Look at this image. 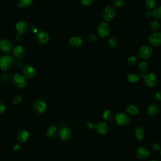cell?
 Here are the masks:
<instances>
[{
    "mask_svg": "<svg viewBox=\"0 0 161 161\" xmlns=\"http://www.w3.org/2000/svg\"><path fill=\"white\" fill-rule=\"evenodd\" d=\"M140 76L142 78L145 86L149 88H152L156 85L157 77L153 73H142L140 74Z\"/></svg>",
    "mask_w": 161,
    "mask_h": 161,
    "instance_id": "obj_1",
    "label": "cell"
},
{
    "mask_svg": "<svg viewBox=\"0 0 161 161\" xmlns=\"http://www.w3.org/2000/svg\"><path fill=\"white\" fill-rule=\"evenodd\" d=\"M97 32L101 37L105 38L108 37L111 33L110 27L106 22H101L98 25Z\"/></svg>",
    "mask_w": 161,
    "mask_h": 161,
    "instance_id": "obj_2",
    "label": "cell"
},
{
    "mask_svg": "<svg viewBox=\"0 0 161 161\" xmlns=\"http://www.w3.org/2000/svg\"><path fill=\"white\" fill-rule=\"evenodd\" d=\"M115 122L119 126L125 127L131 123V118L127 114L121 112L116 114Z\"/></svg>",
    "mask_w": 161,
    "mask_h": 161,
    "instance_id": "obj_3",
    "label": "cell"
},
{
    "mask_svg": "<svg viewBox=\"0 0 161 161\" xmlns=\"http://www.w3.org/2000/svg\"><path fill=\"white\" fill-rule=\"evenodd\" d=\"M152 53V49L151 47L147 45L141 46L137 52V55L140 59L146 60L148 59Z\"/></svg>",
    "mask_w": 161,
    "mask_h": 161,
    "instance_id": "obj_4",
    "label": "cell"
},
{
    "mask_svg": "<svg viewBox=\"0 0 161 161\" xmlns=\"http://www.w3.org/2000/svg\"><path fill=\"white\" fill-rule=\"evenodd\" d=\"M116 12L115 9L112 6H106L103 10L101 16L105 22H110L115 17Z\"/></svg>",
    "mask_w": 161,
    "mask_h": 161,
    "instance_id": "obj_5",
    "label": "cell"
},
{
    "mask_svg": "<svg viewBox=\"0 0 161 161\" xmlns=\"http://www.w3.org/2000/svg\"><path fill=\"white\" fill-rule=\"evenodd\" d=\"M14 63L13 59L9 56H3L0 58V68L3 71H6L10 68Z\"/></svg>",
    "mask_w": 161,
    "mask_h": 161,
    "instance_id": "obj_6",
    "label": "cell"
},
{
    "mask_svg": "<svg viewBox=\"0 0 161 161\" xmlns=\"http://www.w3.org/2000/svg\"><path fill=\"white\" fill-rule=\"evenodd\" d=\"M60 138L64 142H69L72 138V132L71 129L66 125H62L59 132Z\"/></svg>",
    "mask_w": 161,
    "mask_h": 161,
    "instance_id": "obj_7",
    "label": "cell"
},
{
    "mask_svg": "<svg viewBox=\"0 0 161 161\" xmlns=\"http://www.w3.org/2000/svg\"><path fill=\"white\" fill-rule=\"evenodd\" d=\"M12 84L18 88H23L26 86V80L24 76L20 74H14L12 77Z\"/></svg>",
    "mask_w": 161,
    "mask_h": 161,
    "instance_id": "obj_8",
    "label": "cell"
},
{
    "mask_svg": "<svg viewBox=\"0 0 161 161\" xmlns=\"http://www.w3.org/2000/svg\"><path fill=\"white\" fill-rule=\"evenodd\" d=\"M148 41L153 47H158L161 45V32H155L150 34L148 37Z\"/></svg>",
    "mask_w": 161,
    "mask_h": 161,
    "instance_id": "obj_9",
    "label": "cell"
},
{
    "mask_svg": "<svg viewBox=\"0 0 161 161\" xmlns=\"http://www.w3.org/2000/svg\"><path fill=\"white\" fill-rule=\"evenodd\" d=\"M33 108L35 111L38 113H42L47 109V104L42 99H37L34 101Z\"/></svg>",
    "mask_w": 161,
    "mask_h": 161,
    "instance_id": "obj_10",
    "label": "cell"
},
{
    "mask_svg": "<svg viewBox=\"0 0 161 161\" xmlns=\"http://www.w3.org/2000/svg\"><path fill=\"white\" fill-rule=\"evenodd\" d=\"M29 25L25 21L19 22L16 25V30L19 35H24L28 31Z\"/></svg>",
    "mask_w": 161,
    "mask_h": 161,
    "instance_id": "obj_11",
    "label": "cell"
},
{
    "mask_svg": "<svg viewBox=\"0 0 161 161\" xmlns=\"http://www.w3.org/2000/svg\"><path fill=\"white\" fill-rule=\"evenodd\" d=\"M94 128L96 130V132L99 135H106L108 132V127L106 122H99L95 124Z\"/></svg>",
    "mask_w": 161,
    "mask_h": 161,
    "instance_id": "obj_12",
    "label": "cell"
},
{
    "mask_svg": "<svg viewBox=\"0 0 161 161\" xmlns=\"http://www.w3.org/2000/svg\"><path fill=\"white\" fill-rule=\"evenodd\" d=\"M37 40L42 45L47 44L49 41V35L45 31H40L36 33Z\"/></svg>",
    "mask_w": 161,
    "mask_h": 161,
    "instance_id": "obj_13",
    "label": "cell"
},
{
    "mask_svg": "<svg viewBox=\"0 0 161 161\" xmlns=\"http://www.w3.org/2000/svg\"><path fill=\"white\" fill-rule=\"evenodd\" d=\"M136 157L139 159H146L150 155V152L148 149L143 147L138 148L135 152Z\"/></svg>",
    "mask_w": 161,
    "mask_h": 161,
    "instance_id": "obj_14",
    "label": "cell"
},
{
    "mask_svg": "<svg viewBox=\"0 0 161 161\" xmlns=\"http://www.w3.org/2000/svg\"><path fill=\"white\" fill-rule=\"evenodd\" d=\"M160 107L158 105L156 104H150L147 110V113L150 117H155L160 112Z\"/></svg>",
    "mask_w": 161,
    "mask_h": 161,
    "instance_id": "obj_15",
    "label": "cell"
},
{
    "mask_svg": "<svg viewBox=\"0 0 161 161\" xmlns=\"http://www.w3.org/2000/svg\"><path fill=\"white\" fill-rule=\"evenodd\" d=\"M12 42L7 39H2L0 40V49L3 52H9L12 48Z\"/></svg>",
    "mask_w": 161,
    "mask_h": 161,
    "instance_id": "obj_16",
    "label": "cell"
},
{
    "mask_svg": "<svg viewBox=\"0 0 161 161\" xmlns=\"http://www.w3.org/2000/svg\"><path fill=\"white\" fill-rule=\"evenodd\" d=\"M23 73L24 76L28 79H32L35 75V71L34 68L30 65H26L23 68Z\"/></svg>",
    "mask_w": 161,
    "mask_h": 161,
    "instance_id": "obj_17",
    "label": "cell"
},
{
    "mask_svg": "<svg viewBox=\"0 0 161 161\" xmlns=\"http://www.w3.org/2000/svg\"><path fill=\"white\" fill-rule=\"evenodd\" d=\"M69 43L70 46L73 48H78L83 45V40L80 37L74 36L70 38L69 40Z\"/></svg>",
    "mask_w": 161,
    "mask_h": 161,
    "instance_id": "obj_18",
    "label": "cell"
},
{
    "mask_svg": "<svg viewBox=\"0 0 161 161\" xmlns=\"http://www.w3.org/2000/svg\"><path fill=\"white\" fill-rule=\"evenodd\" d=\"M25 55V50L22 46H16L13 49V56L17 59H21Z\"/></svg>",
    "mask_w": 161,
    "mask_h": 161,
    "instance_id": "obj_19",
    "label": "cell"
},
{
    "mask_svg": "<svg viewBox=\"0 0 161 161\" xmlns=\"http://www.w3.org/2000/svg\"><path fill=\"white\" fill-rule=\"evenodd\" d=\"M125 110L128 114H129L130 115H133V116L137 115L139 112V110L138 108V107L132 104H127L125 107Z\"/></svg>",
    "mask_w": 161,
    "mask_h": 161,
    "instance_id": "obj_20",
    "label": "cell"
},
{
    "mask_svg": "<svg viewBox=\"0 0 161 161\" xmlns=\"http://www.w3.org/2000/svg\"><path fill=\"white\" fill-rule=\"evenodd\" d=\"M28 137H29V133L28 132V131L25 130L20 131L17 135V138L18 141L21 143H24L27 142Z\"/></svg>",
    "mask_w": 161,
    "mask_h": 161,
    "instance_id": "obj_21",
    "label": "cell"
},
{
    "mask_svg": "<svg viewBox=\"0 0 161 161\" xmlns=\"http://www.w3.org/2000/svg\"><path fill=\"white\" fill-rule=\"evenodd\" d=\"M58 135V128L55 126H52L48 128L46 132V135L48 138H54Z\"/></svg>",
    "mask_w": 161,
    "mask_h": 161,
    "instance_id": "obj_22",
    "label": "cell"
},
{
    "mask_svg": "<svg viewBox=\"0 0 161 161\" xmlns=\"http://www.w3.org/2000/svg\"><path fill=\"white\" fill-rule=\"evenodd\" d=\"M135 135L137 140L142 141L145 135L144 129L140 126L137 127L135 130Z\"/></svg>",
    "mask_w": 161,
    "mask_h": 161,
    "instance_id": "obj_23",
    "label": "cell"
},
{
    "mask_svg": "<svg viewBox=\"0 0 161 161\" xmlns=\"http://www.w3.org/2000/svg\"><path fill=\"white\" fill-rule=\"evenodd\" d=\"M102 118L106 122H111L113 120V115L109 110H106L102 114Z\"/></svg>",
    "mask_w": 161,
    "mask_h": 161,
    "instance_id": "obj_24",
    "label": "cell"
},
{
    "mask_svg": "<svg viewBox=\"0 0 161 161\" xmlns=\"http://www.w3.org/2000/svg\"><path fill=\"white\" fill-rule=\"evenodd\" d=\"M144 5L148 11H151L155 8L156 2L155 0H145Z\"/></svg>",
    "mask_w": 161,
    "mask_h": 161,
    "instance_id": "obj_25",
    "label": "cell"
},
{
    "mask_svg": "<svg viewBox=\"0 0 161 161\" xmlns=\"http://www.w3.org/2000/svg\"><path fill=\"white\" fill-rule=\"evenodd\" d=\"M127 80L130 83L136 84L139 81V76L136 74H130L127 76Z\"/></svg>",
    "mask_w": 161,
    "mask_h": 161,
    "instance_id": "obj_26",
    "label": "cell"
},
{
    "mask_svg": "<svg viewBox=\"0 0 161 161\" xmlns=\"http://www.w3.org/2000/svg\"><path fill=\"white\" fill-rule=\"evenodd\" d=\"M33 2V0H20L18 3V7L19 8H26L28 6H30Z\"/></svg>",
    "mask_w": 161,
    "mask_h": 161,
    "instance_id": "obj_27",
    "label": "cell"
},
{
    "mask_svg": "<svg viewBox=\"0 0 161 161\" xmlns=\"http://www.w3.org/2000/svg\"><path fill=\"white\" fill-rule=\"evenodd\" d=\"M153 13V17L157 20H161V6H159L154 8Z\"/></svg>",
    "mask_w": 161,
    "mask_h": 161,
    "instance_id": "obj_28",
    "label": "cell"
},
{
    "mask_svg": "<svg viewBox=\"0 0 161 161\" xmlns=\"http://www.w3.org/2000/svg\"><path fill=\"white\" fill-rule=\"evenodd\" d=\"M150 27L153 31H157L160 28V25L158 20H152L150 23Z\"/></svg>",
    "mask_w": 161,
    "mask_h": 161,
    "instance_id": "obj_29",
    "label": "cell"
},
{
    "mask_svg": "<svg viewBox=\"0 0 161 161\" xmlns=\"http://www.w3.org/2000/svg\"><path fill=\"white\" fill-rule=\"evenodd\" d=\"M138 69L140 70V71L142 73H146L148 70V65H147V63L145 62V61L140 62L138 63Z\"/></svg>",
    "mask_w": 161,
    "mask_h": 161,
    "instance_id": "obj_30",
    "label": "cell"
},
{
    "mask_svg": "<svg viewBox=\"0 0 161 161\" xmlns=\"http://www.w3.org/2000/svg\"><path fill=\"white\" fill-rule=\"evenodd\" d=\"M108 43L110 46L112 47H117L118 45V40L116 37H111L108 39Z\"/></svg>",
    "mask_w": 161,
    "mask_h": 161,
    "instance_id": "obj_31",
    "label": "cell"
},
{
    "mask_svg": "<svg viewBox=\"0 0 161 161\" xmlns=\"http://www.w3.org/2000/svg\"><path fill=\"white\" fill-rule=\"evenodd\" d=\"M127 62L130 66H135L138 63V59L135 56H131V57L128 58Z\"/></svg>",
    "mask_w": 161,
    "mask_h": 161,
    "instance_id": "obj_32",
    "label": "cell"
},
{
    "mask_svg": "<svg viewBox=\"0 0 161 161\" xmlns=\"http://www.w3.org/2000/svg\"><path fill=\"white\" fill-rule=\"evenodd\" d=\"M112 3L115 7L122 8L124 5V1L123 0H113Z\"/></svg>",
    "mask_w": 161,
    "mask_h": 161,
    "instance_id": "obj_33",
    "label": "cell"
},
{
    "mask_svg": "<svg viewBox=\"0 0 161 161\" xmlns=\"http://www.w3.org/2000/svg\"><path fill=\"white\" fill-rule=\"evenodd\" d=\"M80 3L84 7H90L93 3V0H80Z\"/></svg>",
    "mask_w": 161,
    "mask_h": 161,
    "instance_id": "obj_34",
    "label": "cell"
},
{
    "mask_svg": "<svg viewBox=\"0 0 161 161\" xmlns=\"http://www.w3.org/2000/svg\"><path fill=\"white\" fill-rule=\"evenodd\" d=\"M89 40L91 42H93V43H95V42H97L98 41V37L94 34H91L90 36H89Z\"/></svg>",
    "mask_w": 161,
    "mask_h": 161,
    "instance_id": "obj_35",
    "label": "cell"
},
{
    "mask_svg": "<svg viewBox=\"0 0 161 161\" xmlns=\"http://www.w3.org/2000/svg\"><path fill=\"white\" fill-rule=\"evenodd\" d=\"M22 98L20 96H17L16 97H15V98L13 99V103L15 104H19L21 101H22Z\"/></svg>",
    "mask_w": 161,
    "mask_h": 161,
    "instance_id": "obj_36",
    "label": "cell"
},
{
    "mask_svg": "<svg viewBox=\"0 0 161 161\" xmlns=\"http://www.w3.org/2000/svg\"><path fill=\"white\" fill-rule=\"evenodd\" d=\"M6 112V106L5 105L0 101V114H3Z\"/></svg>",
    "mask_w": 161,
    "mask_h": 161,
    "instance_id": "obj_37",
    "label": "cell"
},
{
    "mask_svg": "<svg viewBox=\"0 0 161 161\" xmlns=\"http://www.w3.org/2000/svg\"><path fill=\"white\" fill-rule=\"evenodd\" d=\"M155 98L156 100L161 101V90H158L155 94Z\"/></svg>",
    "mask_w": 161,
    "mask_h": 161,
    "instance_id": "obj_38",
    "label": "cell"
},
{
    "mask_svg": "<svg viewBox=\"0 0 161 161\" xmlns=\"http://www.w3.org/2000/svg\"><path fill=\"white\" fill-rule=\"evenodd\" d=\"M152 149L155 151H158V150H160V145L158 143H153L152 145Z\"/></svg>",
    "mask_w": 161,
    "mask_h": 161,
    "instance_id": "obj_39",
    "label": "cell"
},
{
    "mask_svg": "<svg viewBox=\"0 0 161 161\" xmlns=\"http://www.w3.org/2000/svg\"><path fill=\"white\" fill-rule=\"evenodd\" d=\"M86 126L89 129H94V127H95V124H94L93 122H88L86 123Z\"/></svg>",
    "mask_w": 161,
    "mask_h": 161,
    "instance_id": "obj_40",
    "label": "cell"
},
{
    "mask_svg": "<svg viewBox=\"0 0 161 161\" xmlns=\"http://www.w3.org/2000/svg\"><path fill=\"white\" fill-rule=\"evenodd\" d=\"M20 147H21V146H20V145L19 144V143H15L14 145H13V150H18L20 148Z\"/></svg>",
    "mask_w": 161,
    "mask_h": 161,
    "instance_id": "obj_41",
    "label": "cell"
},
{
    "mask_svg": "<svg viewBox=\"0 0 161 161\" xmlns=\"http://www.w3.org/2000/svg\"><path fill=\"white\" fill-rule=\"evenodd\" d=\"M146 17H148V18H150V17H153V13H152V12H151V11H147V12H146Z\"/></svg>",
    "mask_w": 161,
    "mask_h": 161,
    "instance_id": "obj_42",
    "label": "cell"
},
{
    "mask_svg": "<svg viewBox=\"0 0 161 161\" xmlns=\"http://www.w3.org/2000/svg\"><path fill=\"white\" fill-rule=\"evenodd\" d=\"M31 31H32V33H37L38 32H37V28L35 27H34V26H33V27H32V28H31Z\"/></svg>",
    "mask_w": 161,
    "mask_h": 161,
    "instance_id": "obj_43",
    "label": "cell"
},
{
    "mask_svg": "<svg viewBox=\"0 0 161 161\" xmlns=\"http://www.w3.org/2000/svg\"><path fill=\"white\" fill-rule=\"evenodd\" d=\"M150 161H157V160H151Z\"/></svg>",
    "mask_w": 161,
    "mask_h": 161,
    "instance_id": "obj_44",
    "label": "cell"
},
{
    "mask_svg": "<svg viewBox=\"0 0 161 161\" xmlns=\"http://www.w3.org/2000/svg\"><path fill=\"white\" fill-rule=\"evenodd\" d=\"M160 156H161V148L160 149Z\"/></svg>",
    "mask_w": 161,
    "mask_h": 161,
    "instance_id": "obj_45",
    "label": "cell"
},
{
    "mask_svg": "<svg viewBox=\"0 0 161 161\" xmlns=\"http://www.w3.org/2000/svg\"><path fill=\"white\" fill-rule=\"evenodd\" d=\"M160 27H161V25H160Z\"/></svg>",
    "mask_w": 161,
    "mask_h": 161,
    "instance_id": "obj_46",
    "label": "cell"
}]
</instances>
